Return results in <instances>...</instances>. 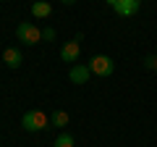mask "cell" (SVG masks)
<instances>
[{
    "instance_id": "obj_1",
    "label": "cell",
    "mask_w": 157,
    "mask_h": 147,
    "mask_svg": "<svg viewBox=\"0 0 157 147\" xmlns=\"http://www.w3.org/2000/svg\"><path fill=\"white\" fill-rule=\"evenodd\" d=\"M21 126H24L26 131H42V129H47V126H52V124L47 121V113H45V110L32 108V110H26V113L21 116Z\"/></svg>"
},
{
    "instance_id": "obj_2",
    "label": "cell",
    "mask_w": 157,
    "mask_h": 147,
    "mask_svg": "<svg viewBox=\"0 0 157 147\" xmlns=\"http://www.w3.org/2000/svg\"><path fill=\"white\" fill-rule=\"evenodd\" d=\"M16 37L21 42H26V45H39V42H42V29H39L37 24H32V21H24V24H18Z\"/></svg>"
},
{
    "instance_id": "obj_3",
    "label": "cell",
    "mask_w": 157,
    "mask_h": 147,
    "mask_svg": "<svg viewBox=\"0 0 157 147\" xmlns=\"http://www.w3.org/2000/svg\"><path fill=\"white\" fill-rule=\"evenodd\" d=\"M89 71L94 74V76H102V79H105V76H110V74L115 71V63H113L110 55H94L89 61Z\"/></svg>"
},
{
    "instance_id": "obj_4",
    "label": "cell",
    "mask_w": 157,
    "mask_h": 147,
    "mask_svg": "<svg viewBox=\"0 0 157 147\" xmlns=\"http://www.w3.org/2000/svg\"><path fill=\"white\" fill-rule=\"evenodd\" d=\"M139 8H141V0H118L115 6H113V11L121 18H128L134 13H139Z\"/></svg>"
},
{
    "instance_id": "obj_5",
    "label": "cell",
    "mask_w": 157,
    "mask_h": 147,
    "mask_svg": "<svg viewBox=\"0 0 157 147\" xmlns=\"http://www.w3.org/2000/svg\"><path fill=\"white\" fill-rule=\"evenodd\" d=\"M89 66H84V63H73L71 71H68V79H71V84H84V81H89Z\"/></svg>"
},
{
    "instance_id": "obj_6",
    "label": "cell",
    "mask_w": 157,
    "mask_h": 147,
    "mask_svg": "<svg viewBox=\"0 0 157 147\" xmlns=\"http://www.w3.org/2000/svg\"><path fill=\"white\" fill-rule=\"evenodd\" d=\"M3 63H6L8 68H18L24 63L21 50H18V47H6V50H3Z\"/></svg>"
},
{
    "instance_id": "obj_7",
    "label": "cell",
    "mask_w": 157,
    "mask_h": 147,
    "mask_svg": "<svg viewBox=\"0 0 157 147\" xmlns=\"http://www.w3.org/2000/svg\"><path fill=\"white\" fill-rule=\"evenodd\" d=\"M78 53H81V45H78L76 40H73V42H66V45L60 47V58H63L66 63H76V61H78Z\"/></svg>"
},
{
    "instance_id": "obj_8",
    "label": "cell",
    "mask_w": 157,
    "mask_h": 147,
    "mask_svg": "<svg viewBox=\"0 0 157 147\" xmlns=\"http://www.w3.org/2000/svg\"><path fill=\"white\" fill-rule=\"evenodd\" d=\"M52 13V6L47 3V0H37V3H32V16L34 18H47Z\"/></svg>"
},
{
    "instance_id": "obj_9",
    "label": "cell",
    "mask_w": 157,
    "mask_h": 147,
    "mask_svg": "<svg viewBox=\"0 0 157 147\" xmlns=\"http://www.w3.org/2000/svg\"><path fill=\"white\" fill-rule=\"evenodd\" d=\"M50 124H52V126H58V129L68 126V113H66V110H52V116H50Z\"/></svg>"
},
{
    "instance_id": "obj_10",
    "label": "cell",
    "mask_w": 157,
    "mask_h": 147,
    "mask_svg": "<svg viewBox=\"0 0 157 147\" xmlns=\"http://www.w3.org/2000/svg\"><path fill=\"white\" fill-rule=\"evenodd\" d=\"M52 147H73V137H71V134H60Z\"/></svg>"
},
{
    "instance_id": "obj_11",
    "label": "cell",
    "mask_w": 157,
    "mask_h": 147,
    "mask_svg": "<svg viewBox=\"0 0 157 147\" xmlns=\"http://www.w3.org/2000/svg\"><path fill=\"white\" fill-rule=\"evenodd\" d=\"M144 68H149V71H157V55H147V58H144Z\"/></svg>"
},
{
    "instance_id": "obj_12",
    "label": "cell",
    "mask_w": 157,
    "mask_h": 147,
    "mask_svg": "<svg viewBox=\"0 0 157 147\" xmlns=\"http://www.w3.org/2000/svg\"><path fill=\"white\" fill-rule=\"evenodd\" d=\"M42 40L52 42V40H55V29H50V26H47V29H42Z\"/></svg>"
},
{
    "instance_id": "obj_13",
    "label": "cell",
    "mask_w": 157,
    "mask_h": 147,
    "mask_svg": "<svg viewBox=\"0 0 157 147\" xmlns=\"http://www.w3.org/2000/svg\"><path fill=\"white\" fill-rule=\"evenodd\" d=\"M63 6H73V3H76V0H60Z\"/></svg>"
},
{
    "instance_id": "obj_14",
    "label": "cell",
    "mask_w": 157,
    "mask_h": 147,
    "mask_svg": "<svg viewBox=\"0 0 157 147\" xmlns=\"http://www.w3.org/2000/svg\"><path fill=\"white\" fill-rule=\"evenodd\" d=\"M115 3H118V0H107V6H110V8H113V6H115Z\"/></svg>"
}]
</instances>
